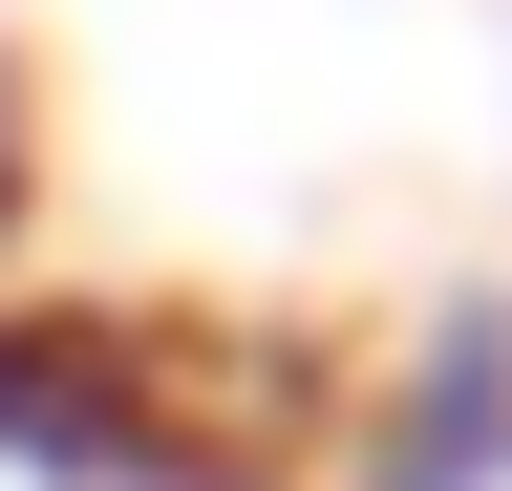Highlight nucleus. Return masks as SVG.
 Segmentation results:
<instances>
[{
	"instance_id": "f03ea898",
	"label": "nucleus",
	"mask_w": 512,
	"mask_h": 491,
	"mask_svg": "<svg viewBox=\"0 0 512 491\" xmlns=\"http://www.w3.org/2000/svg\"><path fill=\"white\" fill-rule=\"evenodd\" d=\"M363 491H512V299H448L363 427Z\"/></svg>"
},
{
	"instance_id": "f257e3e1",
	"label": "nucleus",
	"mask_w": 512,
	"mask_h": 491,
	"mask_svg": "<svg viewBox=\"0 0 512 491\" xmlns=\"http://www.w3.org/2000/svg\"><path fill=\"white\" fill-rule=\"evenodd\" d=\"M0 470H43V491H214L171 342L64 321V299H0Z\"/></svg>"
},
{
	"instance_id": "7ed1b4c3",
	"label": "nucleus",
	"mask_w": 512,
	"mask_h": 491,
	"mask_svg": "<svg viewBox=\"0 0 512 491\" xmlns=\"http://www.w3.org/2000/svg\"><path fill=\"white\" fill-rule=\"evenodd\" d=\"M22 193H43V65L0 43V235H22Z\"/></svg>"
}]
</instances>
